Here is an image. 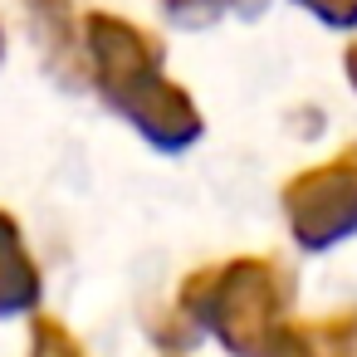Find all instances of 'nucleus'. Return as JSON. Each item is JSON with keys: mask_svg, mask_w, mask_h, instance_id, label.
I'll use <instances>...</instances> for the list:
<instances>
[{"mask_svg": "<svg viewBox=\"0 0 357 357\" xmlns=\"http://www.w3.org/2000/svg\"><path fill=\"white\" fill-rule=\"evenodd\" d=\"M84 59L98 93L157 147L176 152L201 132L191 98L162 79V45L123 15L93 10L84 20Z\"/></svg>", "mask_w": 357, "mask_h": 357, "instance_id": "f257e3e1", "label": "nucleus"}, {"mask_svg": "<svg viewBox=\"0 0 357 357\" xmlns=\"http://www.w3.org/2000/svg\"><path fill=\"white\" fill-rule=\"evenodd\" d=\"M40 264L35 255L25 250V235H20V220L10 211H0V318H20V313H35L40 308Z\"/></svg>", "mask_w": 357, "mask_h": 357, "instance_id": "f03ea898", "label": "nucleus"}, {"mask_svg": "<svg viewBox=\"0 0 357 357\" xmlns=\"http://www.w3.org/2000/svg\"><path fill=\"white\" fill-rule=\"evenodd\" d=\"M25 15L45 50V64L59 79H79L89 59H84V35L74 30V6L69 0H25Z\"/></svg>", "mask_w": 357, "mask_h": 357, "instance_id": "7ed1b4c3", "label": "nucleus"}, {"mask_svg": "<svg viewBox=\"0 0 357 357\" xmlns=\"http://www.w3.org/2000/svg\"><path fill=\"white\" fill-rule=\"evenodd\" d=\"M30 357H79V337L59 318L35 313V323H30Z\"/></svg>", "mask_w": 357, "mask_h": 357, "instance_id": "20e7f679", "label": "nucleus"}, {"mask_svg": "<svg viewBox=\"0 0 357 357\" xmlns=\"http://www.w3.org/2000/svg\"><path fill=\"white\" fill-rule=\"evenodd\" d=\"M0 59H6V30H0Z\"/></svg>", "mask_w": 357, "mask_h": 357, "instance_id": "39448f33", "label": "nucleus"}]
</instances>
